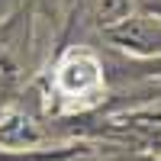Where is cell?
I'll return each instance as SVG.
<instances>
[{
  "instance_id": "1",
  "label": "cell",
  "mask_w": 161,
  "mask_h": 161,
  "mask_svg": "<svg viewBox=\"0 0 161 161\" xmlns=\"http://www.w3.org/2000/svg\"><path fill=\"white\" fill-rule=\"evenodd\" d=\"M55 87L64 97L68 110H87L100 100L103 93V71L100 61L84 48H74L61 58L58 71H55Z\"/></svg>"
}]
</instances>
